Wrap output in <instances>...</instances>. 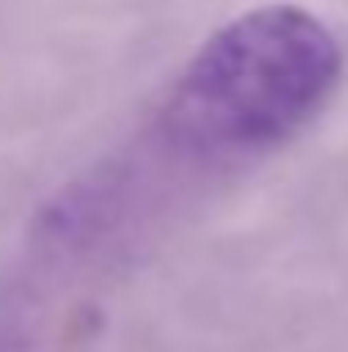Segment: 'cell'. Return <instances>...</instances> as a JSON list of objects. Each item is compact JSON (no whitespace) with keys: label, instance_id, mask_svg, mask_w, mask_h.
<instances>
[{"label":"cell","instance_id":"1","mask_svg":"<svg viewBox=\"0 0 348 352\" xmlns=\"http://www.w3.org/2000/svg\"><path fill=\"white\" fill-rule=\"evenodd\" d=\"M344 54L299 5H263L228 23L188 63L166 107V134L192 156H254L286 143L335 94Z\"/></svg>","mask_w":348,"mask_h":352}]
</instances>
